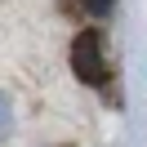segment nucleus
Instances as JSON below:
<instances>
[{
	"mask_svg": "<svg viewBox=\"0 0 147 147\" xmlns=\"http://www.w3.org/2000/svg\"><path fill=\"white\" fill-rule=\"evenodd\" d=\"M71 71L80 85H98V89H107L111 80V67H107V54H102V36L98 31H80V36L71 40Z\"/></svg>",
	"mask_w": 147,
	"mask_h": 147,
	"instance_id": "f257e3e1",
	"label": "nucleus"
},
{
	"mask_svg": "<svg viewBox=\"0 0 147 147\" xmlns=\"http://www.w3.org/2000/svg\"><path fill=\"white\" fill-rule=\"evenodd\" d=\"M9 129H13V107H9V98L0 94V138L9 134Z\"/></svg>",
	"mask_w": 147,
	"mask_h": 147,
	"instance_id": "7ed1b4c3",
	"label": "nucleus"
},
{
	"mask_svg": "<svg viewBox=\"0 0 147 147\" xmlns=\"http://www.w3.org/2000/svg\"><path fill=\"white\" fill-rule=\"evenodd\" d=\"M67 5H71L76 13H85V18H107L116 0H67Z\"/></svg>",
	"mask_w": 147,
	"mask_h": 147,
	"instance_id": "f03ea898",
	"label": "nucleus"
}]
</instances>
